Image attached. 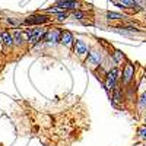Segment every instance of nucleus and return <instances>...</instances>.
<instances>
[{"label":"nucleus","mask_w":146,"mask_h":146,"mask_svg":"<svg viewBox=\"0 0 146 146\" xmlns=\"http://www.w3.org/2000/svg\"><path fill=\"white\" fill-rule=\"evenodd\" d=\"M69 18L76 19V21H83V19H85V12H82L80 9H78V10H72L70 13H69Z\"/></svg>","instance_id":"nucleus-15"},{"label":"nucleus","mask_w":146,"mask_h":146,"mask_svg":"<svg viewBox=\"0 0 146 146\" xmlns=\"http://www.w3.org/2000/svg\"><path fill=\"white\" fill-rule=\"evenodd\" d=\"M0 41H2V44L7 48H10L12 45H13V38H12V34L9 31H0Z\"/></svg>","instance_id":"nucleus-11"},{"label":"nucleus","mask_w":146,"mask_h":146,"mask_svg":"<svg viewBox=\"0 0 146 146\" xmlns=\"http://www.w3.org/2000/svg\"><path fill=\"white\" fill-rule=\"evenodd\" d=\"M123 98H124L123 89L120 88V85H117V86L113 89V92H111V102L114 105H118L120 102H123Z\"/></svg>","instance_id":"nucleus-10"},{"label":"nucleus","mask_w":146,"mask_h":146,"mask_svg":"<svg viewBox=\"0 0 146 146\" xmlns=\"http://www.w3.org/2000/svg\"><path fill=\"white\" fill-rule=\"evenodd\" d=\"M60 42H62L64 47H72L75 44V36L70 31H64L62 29V34H60Z\"/></svg>","instance_id":"nucleus-9"},{"label":"nucleus","mask_w":146,"mask_h":146,"mask_svg":"<svg viewBox=\"0 0 146 146\" xmlns=\"http://www.w3.org/2000/svg\"><path fill=\"white\" fill-rule=\"evenodd\" d=\"M137 105H139L140 110H146V91L140 95V98H139V101H137Z\"/></svg>","instance_id":"nucleus-17"},{"label":"nucleus","mask_w":146,"mask_h":146,"mask_svg":"<svg viewBox=\"0 0 146 146\" xmlns=\"http://www.w3.org/2000/svg\"><path fill=\"white\" fill-rule=\"evenodd\" d=\"M60 34H62V29H60V28L47 29V32H45V35H44L42 41H44V42H48V44L60 42Z\"/></svg>","instance_id":"nucleus-6"},{"label":"nucleus","mask_w":146,"mask_h":146,"mask_svg":"<svg viewBox=\"0 0 146 146\" xmlns=\"http://www.w3.org/2000/svg\"><path fill=\"white\" fill-rule=\"evenodd\" d=\"M127 16L118 13V12H107V19L108 21H120V19H124Z\"/></svg>","instance_id":"nucleus-16"},{"label":"nucleus","mask_w":146,"mask_h":146,"mask_svg":"<svg viewBox=\"0 0 146 146\" xmlns=\"http://www.w3.org/2000/svg\"><path fill=\"white\" fill-rule=\"evenodd\" d=\"M0 44H2V41H0Z\"/></svg>","instance_id":"nucleus-24"},{"label":"nucleus","mask_w":146,"mask_h":146,"mask_svg":"<svg viewBox=\"0 0 146 146\" xmlns=\"http://www.w3.org/2000/svg\"><path fill=\"white\" fill-rule=\"evenodd\" d=\"M75 53L79 56V57H86L88 56V53H89V45L85 42V41H82V40H76L75 41Z\"/></svg>","instance_id":"nucleus-8"},{"label":"nucleus","mask_w":146,"mask_h":146,"mask_svg":"<svg viewBox=\"0 0 146 146\" xmlns=\"http://www.w3.org/2000/svg\"><path fill=\"white\" fill-rule=\"evenodd\" d=\"M48 22H50V16H47L45 13H34L22 21V23L27 27H42Z\"/></svg>","instance_id":"nucleus-2"},{"label":"nucleus","mask_w":146,"mask_h":146,"mask_svg":"<svg viewBox=\"0 0 146 146\" xmlns=\"http://www.w3.org/2000/svg\"><path fill=\"white\" fill-rule=\"evenodd\" d=\"M64 2H76V0H64Z\"/></svg>","instance_id":"nucleus-21"},{"label":"nucleus","mask_w":146,"mask_h":146,"mask_svg":"<svg viewBox=\"0 0 146 146\" xmlns=\"http://www.w3.org/2000/svg\"><path fill=\"white\" fill-rule=\"evenodd\" d=\"M86 64L91 67H96V66H101L102 64V53L98 50H89L88 56H86Z\"/></svg>","instance_id":"nucleus-4"},{"label":"nucleus","mask_w":146,"mask_h":146,"mask_svg":"<svg viewBox=\"0 0 146 146\" xmlns=\"http://www.w3.org/2000/svg\"><path fill=\"white\" fill-rule=\"evenodd\" d=\"M54 16H56V19H57V21L63 22L64 19H67V18H69V13H67V12H62V13H57V15H54Z\"/></svg>","instance_id":"nucleus-20"},{"label":"nucleus","mask_w":146,"mask_h":146,"mask_svg":"<svg viewBox=\"0 0 146 146\" xmlns=\"http://www.w3.org/2000/svg\"><path fill=\"white\" fill-rule=\"evenodd\" d=\"M135 72H136V67H135V64H133V63L127 62L124 64L123 73H121V80H123L124 85H129L133 80V78H135Z\"/></svg>","instance_id":"nucleus-5"},{"label":"nucleus","mask_w":146,"mask_h":146,"mask_svg":"<svg viewBox=\"0 0 146 146\" xmlns=\"http://www.w3.org/2000/svg\"><path fill=\"white\" fill-rule=\"evenodd\" d=\"M137 136H139V139L146 142V126H140L137 129Z\"/></svg>","instance_id":"nucleus-18"},{"label":"nucleus","mask_w":146,"mask_h":146,"mask_svg":"<svg viewBox=\"0 0 146 146\" xmlns=\"http://www.w3.org/2000/svg\"><path fill=\"white\" fill-rule=\"evenodd\" d=\"M121 79V72L117 66H113L110 70H107L105 73V79H104V88L107 92H113V89L118 85Z\"/></svg>","instance_id":"nucleus-1"},{"label":"nucleus","mask_w":146,"mask_h":146,"mask_svg":"<svg viewBox=\"0 0 146 146\" xmlns=\"http://www.w3.org/2000/svg\"><path fill=\"white\" fill-rule=\"evenodd\" d=\"M12 38H13V45H22L23 38H22V29H15V32L12 34Z\"/></svg>","instance_id":"nucleus-14"},{"label":"nucleus","mask_w":146,"mask_h":146,"mask_svg":"<svg viewBox=\"0 0 146 146\" xmlns=\"http://www.w3.org/2000/svg\"><path fill=\"white\" fill-rule=\"evenodd\" d=\"M117 5L120 7H126V9H135L137 6L136 0H117Z\"/></svg>","instance_id":"nucleus-13"},{"label":"nucleus","mask_w":146,"mask_h":146,"mask_svg":"<svg viewBox=\"0 0 146 146\" xmlns=\"http://www.w3.org/2000/svg\"><path fill=\"white\" fill-rule=\"evenodd\" d=\"M45 32H47V28H44V27H35L34 29H31L29 38H28V44H31V45L40 44L42 41V38H44Z\"/></svg>","instance_id":"nucleus-3"},{"label":"nucleus","mask_w":146,"mask_h":146,"mask_svg":"<svg viewBox=\"0 0 146 146\" xmlns=\"http://www.w3.org/2000/svg\"><path fill=\"white\" fill-rule=\"evenodd\" d=\"M56 6L63 9L64 12H72V10H78L80 9V3L78 2H64V0H56Z\"/></svg>","instance_id":"nucleus-7"},{"label":"nucleus","mask_w":146,"mask_h":146,"mask_svg":"<svg viewBox=\"0 0 146 146\" xmlns=\"http://www.w3.org/2000/svg\"><path fill=\"white\" fill-rule=\"evenodd\" d=\"M145 123H146V115H145ZM145 126H146V124H145Z\"/></svg>","instance_id":"nucleus-22"},{"label":"nucleus","mask_w":146,"mask_h":146,"mask_svg":"<svg viewBox=\"0 0 146 146\" xmlns=\"http://www.w3.org/2000/svg\"><path fill=\"white\" fill-rule=\"evenodd\" d=\"M145 146H146V142H145Z\"/></svg>","instance_id":"nucleus-23"},{"label":"nucleus","mask_w":146,"mask_h":146,"mask_svg":"<svg viewBox=\"0 0 146 146\" xmlns=\"http://www.w3.org/2000/svg\"><path fill=\"white\" fill-rule=\"evenodd\" d=\"M111 60H113V63L118 67L121 63H123L124 62V60H126V56L123 54V53H121L120 50H115L113 54H111Z\"/></svg>","instance_id":"nucleus-12"},{"label":"nucleus","mask_w":146,"mask_h":146,"mask_svg":"<svg viewBox=\"0 0 146 146\" xmlns=\"http://www.w3.org/2000/svg\"><path fill=\"white\" fill-rule=\"evenodd\" d=\"M62 12H64L63 9H60L57 6H53V7H48L45 9V13H53V15H57V13H62Z\"/></svg>","instance_id":"nucleus-19"}]
</instances>
